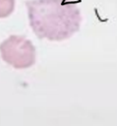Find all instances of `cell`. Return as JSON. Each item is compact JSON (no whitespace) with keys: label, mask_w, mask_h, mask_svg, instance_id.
<instances>
[{"label":"cell","mask_w":117,"mask_h":126,"mask_svg":"<svg viewBox=\"0 0 117 126\" xmlns=\"http://www.w3.org/2000/svg\"><path fill=\"white\" fill-rule=\"evenodd\" d=\"M15 0H0V18L8 17L14 10Z\"/></svg>","instance_id":"cell-3"},{"label":"cell","mask_w":117,"mask_h":126,"mask_svg":"<svg viewBox=\"0 0 117 126\" xmlns=\"http://www.w3.org/2000/svg\"><path fill=\"white\" fill-rule=\"evenodd\" d=\"M2 59L16 69H25L35 62V48L22 35H11L0 44Z\"/></svg>","instance_id":"cell-2"},{"label":"cell","mask_w":117,"mask_h":126,"mask_svg":"<svg viewBox=\"0 0 117 126\" xmlns=\"http://www.w3.org/2000/svg\"><path fill=\"white\" fill-rule=\"evenodd\" d=\"M29 26L42 39L61 41L80 30L82 15L76 2L67 0H29L26 3Z\"/></svg>","instance_id":"cell-1"}]
</instances>
